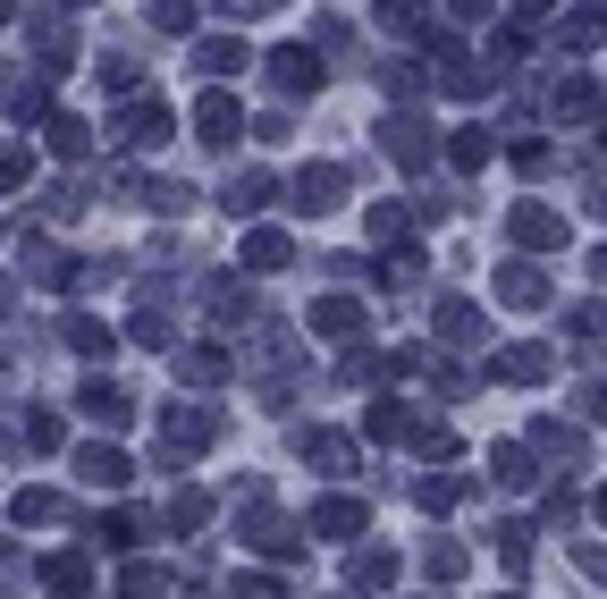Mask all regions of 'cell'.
I'll use <instances>...</instances> for the list:
<instances>
[{
  "mask_svg": "<svg viewBox=\"0 0 607 599\" xmlns=\"http://www.w3.org/2000/svg\"><path fill=\"white\" fill-rule=\"evenodd\" d=\"M498 380H523V388H532V380H548V355H541V347H514V355H498Z\"/></svg>",
  "mask_w": 607,
  "mask_h": 599,
  "instance_id": "obj_1",
  "label": "cell"
},
{
  "mask_svg": "<svg viewBox=\"0 0 607 599\" xmlns=\"http://www.w3.org/2000/svg\"><path fill=\"white\" fill-rule=\"evenodd\" d=\"M514 237H523V245H557V220H548V212H514Z\"/></svg>",
  "mask_w": 607,
  "mask_h": 599,
  "instance_id": "obj_2",
  "label": "cell"
},
{
  "mask_svg": "<svg viewBox=\"0 0 607 599\" xmlns=\"http://www.w3.org/2000/svg\"><path fill=\"white\" fill-rule=\"evenodd\" d=\"M599 524H607V490H599Z\"/></svg>",
  "mask_w": 607,
  "mask_h": 599,
  "instance_id": "obj_3",
  "label": "cell"
}]
</instances>
